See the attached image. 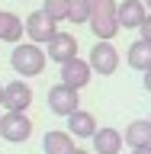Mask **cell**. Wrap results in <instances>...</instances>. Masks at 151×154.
Here are the masks:
<instances>
[{
    "instance_id": "6da1fadb",
    "label": "cell",
    "mask_w": 151,
    "mask_h": 154,
    "mask_svg": "<svg viewBox=\"0 0 151 154\" xmlns=\"http://www.w3.org/2000/svg\"><path fill=\"white\" fill-rule=\"evenodd\" d=\"M90 29L100 42H113V35L119 32V3L116 0H90Z\"/></svg>"
},
{
    "instance_id": "7a4b0ae2",
    "label": "cell",
    "mask_w": 151,
    "mask_h": 154,
    "mask_svg": "<svg viewBox=\"0 0 151 154\" xmlns=\"http://www.w3.org/2000/svg\"><path fill=\"white\" fill-rule=\"evenodd\" d=\"M45 61H48L45 48L36 45V42H19L13 48V55H10V64L19 77H39L45 71Z\"/></svg>"
},
{
    "instance_id": "3957f363",
    "label": "cell",
    "mask_w": 151,
    "mask_h": 154,
    "mask_svg": "<svg viewBox=\"0 0 151 154\" xmlns=\"http://www.w3.org/2000/svg\"><path fill=\"white\" fill-rule=\"evenodd\" d=\"M48 109L55 116H71V112H77L80 109V90H74V87H68V84H61L58 80L52 90H48Z\"/></svg>"
},
{
    "instance_id": "277c9868",
    "label": "cell",
    "mask_w": 151,
    "mask_h": 154,
    "mask_svg": "<svg viewBox=\"0 0 151 154\" xmlns=\"http://www.w3.org/2000/svg\"><path fill=\"white\" fill-rule=\"evenodd\" d=\"M26 35H29V42H36V45H48V42L58 35V23L48 16L45 10H32L26 16Z\"/></svg>"
},
{
    "instance_id": "5b68a950",
    "label": "cell",
    "mask_w": 151,
    "mask_h": 154,
    "mask_svg": "<svg viewBox=\"0 0 151 154\" xmlns=\"http://www.w3.org/2000/svg\"><path fill=\"white\" fill-rule=\"evenodd\" d=\"M32 135V122L26 112H3L0 116V138L10 144H19Z\"/></svg>"
},
{
    "instance_id": "8992f818",
    "label": "cell",
    "mask_w": 151,
    "mask_h": 154,
    "mask_svg": "<svg viewBox=\"0 0 151 154\" xmlns=\"http://www.w3.org/2000/svg\"><path fill=\"white\" fill-rule=\"evenodd\" d=\"M90 74H93V67H90V61H84L80 55L71 58V61H64V64H61V71H58L61 84L74 87V90H84V87L90 84Z\"/></svg>"
},
{
    "instance_id": "52a82bcc",
    "label": "cell",
    "mask_w": 151,
    "mask_h": 154,
    "mask_svg": "<svg viewBox=\"0 0 151 154\" xmlns=\"http://www.w3.org/2000/svg\"><path fill=\"white\" fill-rule=\"evenodd\" d=\"M32 106V87L26 80H10L3 87V109L7 112H26Z\"/></svg>"
},
{
    "instance_id": "ba28073f",
    "label": "cell",
    "mask_w": 151,
    "mask_h": 154,
    "mask_svg": "<svg viewBox=\"0 0 151 154\" xmlns=\"http://www.w3.org/2000/svg\"><path fill=\"white\" fill-rule=\"evenodd\" d=\"M90 67H93V74H103V77H109L119 67V51L113 48V42H96L90 48Z\"/></svg>"
},
{
    "instance_id": "9c48e42d",
    "label": "cell",
    "mask_w": 151,
    "mask_h": 154,
    "mask_svg": "<svg viewBox=\"0 0 151 154\" xmlns=\"http://www.w3.org/2000/svg\"><path fill=\"white\" fill-rule=\"evenodd\" d=\"M45 55L52 58L55 64H64V61L77 58V38L71 35V32H58V35L45 45Z\"/></svg>"
},
{
    "instance_id": "30bf717a",
    "label": "cell",
    "mask_w": 151,
    "mask_h": 154,
    "mask_svg": "<svg viewBox=\"0 0 151 154\" xmlns=\"http://www.w3.org/2000/svg\"><path fill=\"white\" fill-rule=\"evenodd\" d=\"M148 13L151 10H148L145 0H122V3H119V26L122 29H142Z\"/></svg>"
},
{
    "instance_id": "8fae6325",
    "label": "cell",
    "mask_w": 151,
    "mask_h": 154,
    "mask_svg": "<svg viewBox=\"0 0 151 154\" xmlns=\"http://www.w3.org/2000/svg\"><path fill=\"white\" fill-rule=\"evenodd\" d=\"M42 151L45 154H74V135L64 132V128H52V132H45V138H42Z\"/></svg>"
},
{
    "instance_id": "7c38bea8",
    "label": "cell",
    "mask_w": 151,
    "mask_h": 154,
    "mask_svg": "<svg viewBox=\"0 0 151 154\" xmlns=\"http://www.w3.org/2000/svg\"><path fill=\"white\" fill-rule=\"evenodd\" d=\"M23 35H26V19H19L16 13L0 10V42H13V45H19Z\"/></svg>"
},
{
    "instance_id": "4fadbf2b",
    "label": "cell",
    "mask_w": 151,
    "mask_h": 154,
    "mask_svg": "<svg viewBox=\"0 0 151 154\" xmlns=\"http://www.w3.org/2000/svg\"><path fill=\"white\" fill-rule=\"evenodd\" d=\"M68 132L74 135V138H93V135H96V119H93V112H87V109L71 112V116H68Z\"/></svg>"
},
{
    "instance_id": "5bb4252c",
    "label": "cell",
    "mask_w": 151,
    "mask_h": 154,
    "mask_svg": "<svg viewBox=\"0 0 151 154\" xmlns=\"http://www.w3.org/2000/svg\"><path fill=\"white\" fill-rule=\"evenodd\" d=\"M122 144H125V138L116 128H96V135H93V154H119Z\"/></svg>"
},
{
    "instance_id": "9a60e30c",
    "label": "cell",
    "mask_w": 151,
    "mask_h": 154,
    "mask_svg": "<svg viewBox=\"0 0 151 154\" xmlns=\"http://www.w3.org/2000/svg\"><path fill=\"white\" fill-rule=\"evenodd\" d=\"M129 148H148L151 144V119H135L129 128L122 132Z\"/></svg>"
},
{
    "instance_id": "2e32d148",
    "label": "cell",
    "mask_w": 151,
    "mask_h": 154,
    "mask_svg": "<svg viewBox=\"0 0 151 154\" xmlns=\"http://www.w3.org/2000/svg\"><path fill=\"white\" fill-rule=\"evenodd\" d=\"M129 64H132L135 71H142V74L151 67V42L148 38H138V42L129 45Z\"/></svg>"
},
{
    "instance_id": "e0dca14e",
    "label": "cell",
    "mask_w": 151,
    "mask_h": 154,
    "mask_svg": "<svg viewBox=\"0 0 151 154\" xmlns=\"http://www.w3.org/2000/svg\"><path fill=\"white\" fill-rule=\"evenodd\" d=\"M90 19V0H68V23L84 26Z\"/></svg>"
},
{
    "instance_id": "ac0fdd59",
    "label": "cell",
    "mask_w": 151,
    "mask_h": 154,
    "mask_svg": "<svg viewBox=\"0 0 151 154\" xmlns=\"http://www.w3.org/2000/svg\"><path fill=\"white\" fill-rule=\"evenodd\" d=\"M42 10H45V13L55 19V23L68 19V0H45V3H42Z\"/></svg>"
},
{
    "instance_id": "d6986e66",
    "label": "cell",
    "mask_w": 151,
    "mask_h": 154,
    "mask_svg": "<svg viewBox=\"0 0 151 154\" xmlns=\"http://www.w3.org/2000/svg\"><path fill=\"white\" fill-rule=\"evenodd\" d=\"M142 38H148V42H151V13L145 16V23H142Z\"/></svg>"
},
{
    "instance_id": "ffe728a7",
    "label": "cell",
    "mask_w": 151,
    "mask_h": 154,
    "mask_svg": "<svg viewBox=\"0 0 151 154\" xmlns=\"http://www.w3.org/2000/svg\"><path fill=\"white\" fill-rule=\"evenodd\" d=\"M142 87H145V90H148V93H151V67H148V71H145V77H142Z\"/></svg>"
},
{
    "instance_id": "44dd1931",
    "label": "cell",
    "mask_w": 151,
    "mask_h": 154,
    "mask_svg": "<svg viewBox=\"0 0 151 154\" xmlns=\"http://www.w3.org/2000/svg\"><path fill=\"white\" fill-rule=\"evenodd\" d=\"M132 154H151V144L148 148H132Z\"/></svg>"
},
{
    "instance_id": "7402d4cb",
    "label": "cell",
    "mask_w": 151,
    "mask_h": 154,
    "mask_svg": "<svg viewBox=\"0 0 151 154\" xmlns=\"http://www.w3.org/2000/svg\"><path fill=\"white\" fill-rule=\"evenodd\" d=\"M0 106H3V84H0Z\"/></svg>"
},
{
    "instance_id": "603a6c76",
    "label": "cell",
    "mask_w": 151,
    "mask_h": 154,
    "mask_svg": "<svg viewBox=\"0 0 151 154\" xmlns=\"http://www.w3.org/2000/svg\"><path fill=\"white\" fill-rule=\"evenodd\" d=\"M74 154H87V151H84V148H77V151H74Z\"/></svg>"
},
{
    "instance_id": "cb8c5ba5",
    "label": "cell",
    "mask_w": 151,
    "mask_h": 154,
    "mask_svg": "<svg viewBox=\"0 0 151 154\" xmlns=\"http://www.w3.org/2000/svg\"><path fill=\"white\" fill-rule=\"evenodd\" d=\"M145 3H148V10H151V0H145Z\"/></svg>"
},
{
    "instance_id": "d4e9b609",
    "label": "cell",
    "mask_w": 151,
    "mask_h": 154,
    "mask_svg": "<svg viewBox=\"0 0 151 154\" xmlns=\"http://www.w3.org/2000/svg\"><path fill=\"white\" fill-rule=\"evenodd\" d=\"M148 119H151V116H148Z\"/></svg>"
}]
</instances>
